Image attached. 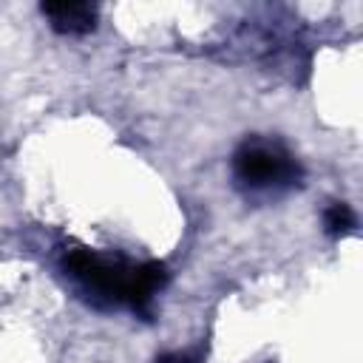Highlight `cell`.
I'll use <instances>...</instances> for the list:
<instances>
[{"label": "cell", "mask_w": 363, "mask_h": 363, "mask_svg": "<svg viewBox=\"0 0 363 363\" xmlns=\"http://www.w3.org/2000/svg\"><path fill=\"white\" fill-rule=\"evenodd\" d=\"M62 264L88 292L102 295L111 303H128L133 309H145L153 292L167 281V272L159 261L128 264L125 258H108L91 250H71L65 252Z\"/></svg>", "instance_id": "1"}, {"label": "cell", "mask_w": 363, "mask_h": 363, "mask_svg": "<svg viewBox=\"0 0 363 363\" xmlns=\"http://www.w3.org/2000/svg\"><path fill=\"white\" fill-rule=\"evenodd\" d=\"M235 179L250 190H278L298 182L301 167L278 142L247 139L233 156Z\"/></svg>", "instance_id": "2"}, {"label": "cell", "mask_w": 363, "mask_h": 363, "mask_svg": "<svg viewBox=\"0 0 363 363\" xmlns=\"http://www.w3.org/2000/svg\"><path fill=\"white\" fill-rule=\"evenodd\" d=\"M40 11L48 17L51 28L57 34H68V37H82L91 34L96 28V6L91 3H43Z\"/></svg>", "instance_id": "3"}, {"label": "cell", "mask_w": 363, "mask_h": 363, "mask_svg": "<svg viewBox=\"0 0 363 363\" xmlns=\"http://www.w3.org/2000/svg\"><path fill=\"white\" fill-rule=\"evenodd\" d=\"M323 227H326L329 235H346V233L354 227V213L349 210V204L335 201V204H329L326 213H323Z\"/></svg>", "instance_id": "4"}, {"label": "cell", "mask_w": 363, "mask_h": 363, "mask_svg": "<svg viewBox=\"0 0 363 363\" xmlns=\"http://www.w3.org/2000/svg\"><path fill=\"white\" fill-rule=\"evenodd\" d=\"M162 363H184V360H182V357H164Z\"/></svg>", "instance_id": "5"}]
</instances>
